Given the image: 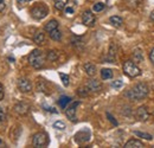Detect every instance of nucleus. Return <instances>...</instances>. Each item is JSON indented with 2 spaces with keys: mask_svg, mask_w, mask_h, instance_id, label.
<instances>
[{
  "mask_svg": "<svg viewBox=\"0 0 154 148\" xmlns=\"http://www.w3.org/2000/svg\"><path fill=\"white\" fill-rule=\"evenodd\" d=\"M71 102V98L69 97V96H62L60 98H59V101H58V104H59V107L60 108H66V106H68V103H70Z\"/></svg>",
  "mask_w": 154,
  "mask_h": 148,
  "instance_id": "f3484780",
  "label": "nucleus"
},
{
  "mask_svg": "<svg viewBox=\"0 0 154 148\" xmlns=\"http://www.w3.org/2000/svg\"><path fill=\"white\" fill-rule=\"evenodd\" d=\"M101 77H102V79H110V78H113V71L110 69H102Z\"/></svg>",
  "mask_w": 154,
  "mask_h": 148,
  "instance_id": "4be33fe9",
  "label": "nucleus"
},
{
  "mask_svg": "<svg viewBox=\"0 0 154 148\" xmlns=\"http://www.w3.org/2000/svg\"><path fill=\"white\" fill-rule=\"evenodd\" d=\"M122 84H123V83H122V81H121V79H117V81H114V82L112 83V87H113V88H115V89H119V88H121V87H122Z\"/></svg>",
  "mask_w": 154,
  "mask_h": 148,
  "instance_id": "2f4dec72",
  "label": "nucleus"
},
{
  "mask_svg": "<svg viewBox=\"0 0 154 148\" xmlns=\"http://www.w3.org/2000/svg\"><path fill=\"white\" fill-rule=\"evenodd\" d=\"M59 77H60V79H62L64 87H68V85H69V79H70L69 76L66 74H59Z\"/></svg>",
  "mask_w": 154,
  "mask_h": 148,
  "instance_id": "c85d7f7f",
  "label": "nucleus"
},
{
  "mask_svg": "<svg viewBox=\"0 0 154 148\" xmlns=\"http://www.w3.org/2000/svg\"><path fill=\"white\" fill-rule=\"evenodd\" d=\"M76 141L78 143H83V142H88L90 140V131L88 129H83L81 131H78L76 135Z\"/></svg>",
  "mask_w": 154,
  "mask_h": 148,
  "instance_id": "1a4fd4ad",
  "label": "nucleus"
},
{
  "mask_svg": "<svg viewBox=\"0 0 154 148\" xmlns=\"http://www.w3.org/2000/svg\"><path fill=\"white\" fill-rule=\"evenodd\" d=\"M123 72L131 78H134L141 75V70L137 68V65L132 60H126L123 63Z\"/></svg>",
  "mask_w": 154,
  "mask_h": 148,
  "instance_id": "7ed1b4c3",
  "label": "nucleus"
},
{
  "mask_svg": "<svg viewBox=\"0 0 154 148\" xmlns=\"http://www.w3.org/2000/svg\"><path fill=\"white\" fill-rule=\"evenodd\" d=\"M18 88L21 93H30L32 90V84L27 78H19L18 79Z\"/></svg>",
  "mask_w": 154,
  "mask_h": 148,
  "instance_id": "6e6552de",
  "label": "nucleus"
},
{
  "mask_svg": "<svg viewBox=\"0 0 154 148\" xmlns=\"http://www.w3.org/2000/svg\"><path fill=\"white\" fill-rule=\"evenodd\" d=\"M37 90L42 91V93H46V90H48V83H46V81L39 79L38 83H37Z\"/></svg>",
  "mask_w": 154,
  "mask_h": 148,
  "instance_id": "412c9836",
  "label": "nucleus"
},
{
  "mask_svg": "<svg viewBox=\"0 0 154 148\" xmlns=\"http://www.w3.org/2000/svg\"><path fill=\"white\" fill-rule=\"evenodd\" d=\"M104 7H106V5H104L103 2H96V4L94 5L93 10H94L95 12H101V11H103V10H104Z\"/></svg>",
  "mask_w": 154,
  "mask_h": 148,
  "instance_id": "cd10ccee",
  "label": "nucleus"
},
{
  "mask_svg": "<svg viewBox=\"0 0 154 148\" xmlns=\"http://www.w3.org/2000/svg\"><path fill=\"white\" fill-rule=\"evenodd\" d=\"M6 10V2L5 0H0V12H4Z\"/></svg>",
  "mask_w": 154,
  "mask_h": 148,
  "instance_id": "473e14b6",
  "label": "nucleus"
},
{
  "mask_svg": "<svg viewBox=\"0 0 154 148\" xmlns=\"http://www.w3.org/2000/svg\"><path fill=\"white\" fill-rule=\"evenodd\" d=\"M32 143L35 147H45L49 145V135L44 131H39L33 135Z\"/></svg>",
  "mask_w": 154,
  "mask_h": 148,
  "instance_id": "39448f33",
  "label": "nucleus"
},
{
  "mask_svg": "<svg viewBox=\"0 0 154 148\" xmlns=\"http://www.w3.org/2000/svg\"><path fill=\"white\" fill-rule=\"evenodd\" d=\"M33 40H35L36 44L42 45V44L45 42V35H44L43 32H37V33L35 35V37H33Z\"/></svg>",
  "mask_w": 154,
  "mask_h": 148,
  "instance_id": "aec40b11",
  "label": "nucleus"
},
{
  "mask_svg": "<svg viewBox=\"0 0 154 148\" xmlns=\"http://www.w3.org/2000/svg\"><path fill=\"white\" fill-rule=\"evenodd\" d=\"M85 87L88 88L89 91H93V93H97V91H100L102 89V84L97 79H89L87 82V85Z\"/></svg>",
  "mask_w": 154,
  "mask_h": 148,
  "instance_id": "9d476101",
  "label": "nucleus"
},
{
  "mask_svg": "<svg viewBox=\"0 0 154 148\" xmlns=\"http://www.w3.org/2000/svg\"><path fill=\"white\" fill-rule=\"evenodd\" d=\"M49 35H50V38H51L52 40H56V42H58V40H60V39H62V32H60L58 29H56V30H52L51 32H49Z\"/></svg>",
  "mask_w": 154,
  "mask_h": 148,
  "instance_id": "6ab92c4d",
  "label": "nucleus"
},
{
  "mask_svg": "<svg viewBox=\"0 0 154 148\" xmlns=\"http://www.w3.org/2000/svg\"><path fill=\"white\" fill-rule=\"evenodd\" d=\"M109 23L113 26H115V27H121L122 24H123V20H122L121 17H119V16H113V17L109 18Z\"/></svg>",
  "mask_w": 154,
  "mask_h": 148,
  "instance_id": "2eb2a0df",
  "label": "nucleus"
},
{
  "mask_svg": "<svg viewBox=\"0 0 154 148\" xmlns=\"http://www.w3.org/2000/svg\"><path fill=\"white\" fill-rule=\"evenodd\" d=\"M134 134L139 137H142L145 140H152V135L147 134V133H142V131H134Z\"/></svg>",
  "mask_w": 154,
  "mask_h": 148,
  "instance_id": "a878e982",
  "label": "nucleus"
},
{
  "mask_svg": "<svg viewBox=\"0 0 154 148\" xmlns=\"http://www.w3.org/2000/svg\"><path fill=\"white\" fill-rule=\"evenodd\" d=\"M77 94H78L81 97H85V96H88L89 90H88V88H87V87H81V88H78V89H77Z\"/></svg>",
  "mask_w": 154,
  "mask_h": 148,
  "instance_id": "bb28decb",
  "label": "nucleus"
},
{
  "mask_svg": "<svg viewBox=\"0 0 154 148\" xmlns=\"http://www.w3.org/2000/svg\"><path fill=\"white\" fill-rule=\"evenodd\" d=\"M65 12L71 14V13H74V8H71V7H68V8H65Z\"/></svg>",
  "mask_w": 154,
  "mask_h": 148,
  "instance_id": "4c0bfd02",
  "label": "nucleus"
},
{
  "mask_svg": "<svg viewBox=\"0 0 154 148\" xmlns=\"http://www.w3.org/2000/svg\"><path fill=\"white\" fill-rule=\"evenodd\" d=\"M4 96H5V93H4V87H2V84L0 83V101H1V100H4Z\"/></svg>",
  "mask_w": 154,
  "mask_h": 148,
  "instance_id": "f704fd0d",
  "label": "nucleus"
},
{
  "mask_svg": "<svg viewBox=\"0 0 154 148\" xmlns=\"http://www.w3.org/2000/svg\"><path fill=\"white\" fill-rule=\"evenodd\" d=\"M149 59H151V62H152V64L154 65V48L151 50V52H149Z\"/></svg>",
  "mask_w": 154,
  "mask_h": 148,
  "instance_id": "c9c22d12",
  "label": "nucleus"
},
{
  "mask_svg": "<svg viewBox=\"0 0 154 148\" xmlns=\"http://www.w3.org/2000/svg\"><path fill=\"white\" fill-rule=\"evenodd\" d=\"M14 110L19 115H26L30 110V106L27 103H25V102H19V103H17L14 106Z\"/></svg>",
  "mask_w": 154,
  "mask_h": 148,
  "instance_id": "f8f14e48",
  "label": "nucleus"
},
{
  "mask_svg": "<svg viewBox=\"0 0 154 148\" xmlns=\"http://www.w3.org/2000/svg\"><path fill=\"white\" fill-rule=\"evenodd\" d=\"M58 52L56 50H51V51H49L48 52V56H46V58H48V60H50V62H55V60H57L58 59Z\"/></svg>",
  "mask_w": 154,
  "mask_h": 148,
  "instance_id": "5701e85b",
  "label": "nucleus"
},
{
  "mask_svg": "<svg viewBox=\"0 0 154 148\" xmlns=\"http://www.w3.org/2000/svg\"><path fill=\"white\" fill-rule=\"evenodd\" d=\"M44 63H45V56L38 49L33 50L29 56V64L35 69H40L44 65Z\"/></svg>",
  "mask_w": 154,
  "mask_h": 148,
  "instance_id": "f03ea898",
  "label": "nucleus"
},
{
  "mask_svg": "<svg viewBox=\"0 0 154 148\" xmlns=\"http://www.w3.org/2000/svg\"><path fill=\"white\" fill-rule=\"evenodd\" d=\"M54 128H56L58 130H64L65 129V123L62 122V121H56L54 123Z\"/></svg>",
  "mask_w": 154,
  "mask_h": 148,
  "instance_id": "c756f323",
  "label": "nucleus"
},
{
  "mask_svg": "<svg viewBox=\"0 0 154 148\" xmlns=\"http://www.w3.org/2000/svg\"><path fill=\"white\" fill-rule=\"evenodd\" d=\"M149 19H151L152 21H154V11L152 12V13H151V14H149Z\"/></svg>",
  "mask_w": 154,
  "mask_h": 148,
  "instance_id": "58836bf2",
  "label": "nucleus"
},
{
  "mask_svg": "<svg viewBox=\"0 0 154 148\" xmlns=\"http://www.w3.org/2000/svg\"><path fill=\"white\" fill-rule=\"evenodd\" d=\"M115 55H116V46H115V44H112V45H110V49H109V60H110V63L114 62Z\"/></svg>",
  "mask_w": 154,
  "mask_h": 148,
  "instance_id": "393cba45",
  "label": "nucleus"
},
{
  "mask_svg": "<svg viewBox=\"0 0 154 148\" xmlns=\"http://www.w3.org/2000/svg\"><path fill=\"white\" fill-rule=\"evenodd\" d=\"M142 147H143V143L141 141H139V140H135V139L129 140L125 145V148H142Z\"/></svg>",
  "mask_w": 154,
  "mask_h": 148,
  "instance_id": "4468645a",
  "label": "nucleus"
},
{
  "mask_svg": "<svg viewBox=\"0 0 154 148\" xmlns=\"http://www.w3.org/2000/svg\"><path fill=\"white\" fill-rule=\"evenodd\" d=\"M84 71L88 76H95L96 75V66L93 63H85L84 64Z\"/></svg>",
  "mask_w": 154,
  "mask_h": 148,
  "instance_id": "ddd939ff",
  "label": "nucleus"
},
{
  "mask_svg": "<svg viewBox=\"0 0 154 148\" xmlns=\"http://www.w3.org/2000/svg\"><path fill=\"white\" fill-rule=\"evenodd\" d=\"M125 95H126V97L129 98L131 101L143 100V98L148 95V87H147V84H145V83H137V84H135L132 89H129Z\"/></svg>",
  "mask_w": 154,
  "mask_h": 148,
  "instance_id": "f257e3e1",
  "label": "nucleus"
},
{
  "mask_svg": "<svg viewBox=\"0 0 154 148\" xmlns=\"http://www.w3.org/2000/svg\"><path fill=\"white\" fill-rule=\"evenodd\" d=\"M56 29H58V21L55 20V19L50 20V21L45 25V31H46V32H51L52 30H56Z\"/></svg>",
  "mask_w": 154,
  "mask_h": 148,
  "instance_id": "dca6fc26",
  "label": "nucleus"
},
{
  "mask_svg": "<svg viewBox=\"0 0 154 148\" xmlns=\"http://www.w3.org/2000/svg\"><path fill=\"white\" fill-rule=\"evenodd\" d=\"M79 104H81V102H79V101H75V102H72V103L66 108V110H65V115H66V117H68L69 120L74 121V122H76L77 121L76 109Z\"/></svg>",
  "mask_w": 154,
  "mask_h": 148,
  "instance_id": "423d86ee",
  "label": "nucleus"
},
{
  "mask_svg": "<svg viewBox=\"0 0 154 148\" xmlns=\"http://www.w3.org/2000/svg\"><path fill=\"white\" fill-rule=\"evenodd\" d=\"M142 59H143V57H142L141 50H135L133 54V60L135 63H140V62H142Z\"/></svg>",
  "mask_w": 154,
  "mask_h": 148,
  "instance_id": "b1692460",
  "label": "nucleus"
},
{
  "mask_svg": "<svg viewBox=\"0 0 154 148\" xmlns=\"http://www.w3.org/2000/svg\"><path fill=\"white\" fill-rule=\"evenodd\" d=\"M136 117H137L139 121H142V122H145V121H147L149 119V114H148V110L146 109V107L137 108V110H136Z\"/></svg>",
  "mask_w": 154,
  "mask_h": 148,
  "instance_id": "9b49d317",
  "label": "nucleus"
},
{
  "mask_svg": "<svg viewBox=\"0 0 154 148\" xmlns=\"http://www.w3.org/2000/svg\"><path fill=\"white\" fill-rule=\"evenodd\" d=\"M82 21H83V24H84L85 26L91 27V26H94V25H95L96 18H95V16L93 14V12L88 10V11L83 12V14H82Z\"/></svg>",
  "mask_w": 154,
  "mask_h": 148,
  "instance_id": "0eeeda50",
  "label": "nucleus"
},
{
  "mask_svg": "<svg viewBox=\"0 0 154 148\" xmlns=\"http://www.w3.org/2000/svg\"><path fill=\"white\" fill-rule=\"evenodd\" d=\"M0 146H1V147H5V142H2L1 140H0Z\"/></svg>",
  "mask_w": 154,
  "mask_h": 148,
  "instance_id": "ea45409f",
  "label": "nucleus"
},
{
  "mask_svg": "<svg viewBox=\"0 0 154 148\" xmlns=\"http://www.w3.org/2000/svg\"><path fill=\"white\" fill-rule=\"evenodd\" d=\"M54 1H55V7L58 11H63L66 7V4L69 0H54Z\"/></svg>",
  "mask_w": 154,
  "mask_h": 148,
  "instance_id": "a211bd4d",
  "label": "nucleus"
},
{
  "mask_svg": "<svg viewBox=\"0 0 154 148\" xmlns=\"http://www.w3.org/2000/svg\"><path fill=\"white\" fill-rule=\"evenodd\" d=\"M48 13H49V8L44 4H37L31 10V16H32V18H35L36 20L44 19L48 16Z\"/></svg>",
  "mask_w": 154,
  "mask_h": 148,
  "instance_id": "20e7f679",
  "label": "nucleus"
},
{
  "mask_svg": "<svg viewBox=\"0 0 154 148\" xmlns=\"http://www.w3.org/2000/svg\"><path fill=\"white\" fill-rule=\"evenodd\" d=\"M107 116H108L109 121H110V122H113V125H114V126H117V121H115V119H114V117H113V116H112V115H110L109 113L107 114Z\"/></svg>",
  "mask_w": 154,
  "mask_h": 148,
  "instance_id": "72a5a7b5",
  "label": "nucleus"
},
{
  "mask_svg": "<svg viewBox=\"0 0 154 148\" xmlns=\"http://www.w3.org/2000/svg\"><path fill=\"white\" fill-rule=\"evenodd\" d=\"M6 117H7L6 110H5L2 107H0V123H4V122L6 121Z\"/></svg>",
  "mask_w": 154,
  "mask_h": 148,
  "instance_id": "7c9ffc66",
  "label": "nucleus"
},
{
  "mask_svg": "<svg viewBox=\"0 0 154 148\" xmlns=\"http://www.w3.org/2000/svg\"><path fill=\"white\" fill-rule=\"evenodd\" d=\"M30 1H32V0H17V2H18V5H25V4H27V2H30Z\"/></svg>",
  "mask_w": 154,
  "mask_h": 148,
  "instance_id": "e433bc0d",
  "label": "nucleus"
}]
</instances>
